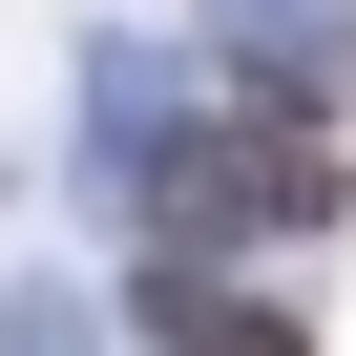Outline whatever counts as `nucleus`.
Returning <instances> with one entry per match:
<instances>
[{
	"mask_svg": "<svg viewBox=\"0 0 356 356\" xmlns=\"http://www.w3.org/2000/svg\"><path fill=\"white\" fill-rule=\"evenodd\" d=\"M168 231H335L314 105H210L189 147H168Z\"/></svg>",
	"mask_w": 356,
	"mask_h": 356,
	"instance_id": "1",
	"label": "nucleus"
}]
</instances>
